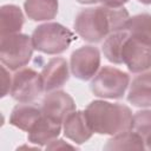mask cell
Instances as JSON below:
<instances>
[{
    "mask_svg": "<svg viewBox=\"0 0 151 151\" xmlns=\"http://www.w3.org/2000/svg\"><path fill=\"white\" fill-rule=\"evenodd\" d=\"M41 116V107L32 104H19L13 109L9 117V123L20 130L28 132Z\"/></svg>",
    "mask_w": 151,
    "mask_h": 151,
    "instance_id": "14",
    "label": "cell"
},
{
    "mask_svg": "<svg viewBox=\"0 0 151 151\" xmlns=\"http://www.w3.org/2000/svg\"><path fill=\"white\" fill-rule=\"evenodd\" d=\"M31 38L33 47L46 54H59L65 52L76 39L73 32L58 22L39 25L33 31Z\"/></svg>",
    "mask_w": 151,
    "mask_h": 151,
    "instance_id": "4",
    "label": "cell"
},
{
    "mask_svg": "<svg viewBox=\"0 0 151 151\" xmlns=\"http://www.w3.org/2000/svg\"><path fill=\"white\" fill-rule=\"evenodd\" d=\"M145 140L142 136H139L134 131H125L119 134L113 136V138L109 139L105 150H143L145 147Z\"/></svg>",
    "mask_w": 151,
    "mask_h": 151,
    "instance_id": "17",
    "label": "cell"
},
{
    "mask_svg": "<svg viewBox=\"0 0 151 151\" xmlns=\"http://www.w3.org/2000/svg\"><path fill=\"white\" fill-rule=\"evenodd\" d=\"M127 100L138 107L151 106V72L142 73L132 80Z\"/></svg>",
    "mask_w": 151,
    "mask_h": 151,
    "instance_id": "13",
    "label": "cell"
},
{
    "mask_svg": "<svg viewBox=\"0 0 151 151\" xmlns=\"http://www.w3.org/2000/svg\"><path fill=\"white\" fill-rule=\"evenodd\" d=\"M100 66V53L97 47L81 46L71 55L72 74L81 80L91 79Z\"/></svg>",
    "mask_w": 151,
    "mask_h": 151,
    "instance_id": "8",
    "label": "cell"
},
{
    "mask_svg": "<svg viewBox=\"0 0 151 151\" xmlns=\"http://www.w3.org/2000/svg\"><path fill=\"white\" fill-rule=\"evenodd\" d=\"M130 83L126 72L111 66H104L93 78L91 91L94 96L109 99L122 98Z\"/></svg>",
    "mask_w": 151,
    "mask_h": 151,
    "instance_id": "6",
    "label": "cell"
},
{
    "mask_svg": "<svg viewBox=\"0 0 151 151\" xmlns=\"http://www.w3.org/2000/svg\"><path fill=\"white\" fill-rule=\"evenodd\" d=\"M61 130V123L42 114L28 131V142L35 145H45L54 140Z\"/></svg>",
    "mask_w": 151,
    "mask_h": 151,
    "instance_id": "12",
    "label": "cell"
},
{
    "mask_svg": "<svg viewBox=\"0 0 151 151\" xmlns=\"http://www.w3.org/2000/svg\"><path fill=\"white\" fill-rule=\"evenodd\" d=\"M139 2H142V4H145V5H150L151 4V0H138Z\"/></svg>",
    "mask_w": 151,
    "mask_h": 151,
    "instance_id": "25",
    "label": "cell"
},
{
    "mask_svg": "<svg viewBox=\"0 0 151 151\" xmlns=\"http://www.w3.org/2000/svg\"><path fill=\"white\" fill-rule=\"evenodd\" d=\"M84 112L91 130L96 133L116 136L131 130L132 112L126 105L93 100Z\"/></svg>",
    "mask_w": 151,
    "mask_h": 151,
    "instance_id": "2",
    "label": "cell"
},
{
    "mask_svg": "<svg viewBox=\"0 0 151 151\" xmlns=\"http://www.w3.org/2000/svg\"><path fill=\"white\" fill-rule=\"evenodd\" d=\"M77 1L80 4H94V2H98L99 0H77Z\"/></svg>",
    "mask_w": 151,
    "mask_h": 151,
    "instance_id": "24",
    "label": "cell"
},
{
    "mask_svg": "<svg viewBox=\"0 0 151 151\" xmlns=\"http://www.w3.org/2000/svg\"><path fill=\"white\" fill-rule=\"evenodd\" d=\"M32 38L21 33L0 35V60L2 65L15 71L31 60L33 53Z\"/></svg>",
    "mask_w": 151,
    "mask_h": 151,
    "instance_id": "5",
    "label": "cell"
},
{
    "mask_svg": "<svg viewBox=\"0 0 151 151\" xmlns=\"http://www.w3.org/2000/svg\"><path fill=\"white\" fill-rule=\"evenodd\" d=\"M131 130L145 138L151 133V110L138 111L132 116Z\"/></svg>",
    "mask_w": 151,
    "mask_h": 151,
    "instance_id": "19",
    "label": "cell"
},
{
    "mask_svg": "<svg viewBox=\"0 0 151 151\" xmlns=\"http://www.w3.org/2000/svg\"><path fill=\"white\" fill-rule=\"evenodd\" d=\"M145 147L151 150V133L145 138Z\"/></svg>",
    "mask_w": 151,
    "mask_h": 151,
    "instance_id": "23",
    "label": "cell"
},
{
    "mask_svg": "<svg viewBox=\"0 0 151 151\" xmlns=\"http://www.w3.org/2000/svg\"><path fill=\"white\" fill-rule=\"evenodd\" d=\"M1 72H2V91H1V97H5L8 92H11L12 87V81L9 78V74L7 70L5 68V65L1 66Z\"/></svg>",
    "mask_w": 151,
    "mask_h": 151,
    "instance_id": "20",
    "label": "cell"
},
{
    "mask_svg": "<svg viewBox=\"0 0 151 151\" xmlns=\"http://www.w3.org/2000/svg\"><path fill=\"white\" fill-rule=\"evenodd\" d=\"M44 91L51 92L61 87L68 80V65L64 58H52L44 66L41 73Z\"/></svg>",
    "mask_w": 151,
    "mask_h": 151,
    "instance_id": "10",
    "label": "cell"
},
{
    "mask_svg": "<svg viewBox=\"0 0 151 151\" xmlns=\"http://www.w3.org/2000/svg\"><path fill=\"white\" fill-rule=\"evenodd\" d=\"M76 110V104L73 98L64 91H54L48 93L41 105L42 114L59 122L64 123L65 118Z\"/></svg>",
    "mask_w": 151,
    "mask_h": 151,
    "instance_id": "9",
    "label": "cell"
},
{
    "mask_svg": "<svg viewBox=\"0 0 151 151\" xmlns=\"http://www.w3.org/2000/svg\"><path fill=\"white\" fill-rule=\"evenodd\" d=\"M124 7L99 6L81 9L74 19L76 33L86 41L98 42L111 33L120 29L129 19Z\"/></svg>",
    "mask_w": 151,
    "mask_h": 151,
    "instance_id": "1",
    "label": "cell"
},
{
    "mask_svg": "<svg viewBox=\"0 0 151 151\" xmlns=\"http://www.w3.org/2000/svg\"><path fill=\"white\" fill-rule=\"evenodd\" d=\"M84 111H73L64 120V134L76 144H83L92 137Z\"/></svg>",
    "mask_w": 151,
    "mask_h": 151,
    "instance_id": "11",
    "label": "cell"
},
{
    "mask_svg": "<svg viewBox=\"0 0 151 151\" xmlns=\"http://www.w3.org/2000/svg\"><path fill=\"white\" fill-rule=\"evenodd\" d=\"M76 149L73 145H70V144H67V143H65L64 140H61V139H54V140H52L51 143H48L47 144V146H46V149H48V150H58V149Z\"/></svg>",
    "mask_w": 151,
    "mask_h": 151,
    "instance_id": "21",
    "label": "cell"
},
{
    "mask_svg": "<svg viewBox=\"0 0 151 151\" xmlns=\"http://www.w3.org/2000/svg\"><path fill=\"white\" fill-rule=\"evenodd\" d=\"M122 28L126 29L131 34L142 35L151 39V14L143 13L129 18Z\"/></svg>",
    "mask_w": 151,
    "mask_h": 151,
    "instance_id": "18",
    "label": "cell"
},
{
    "mask_svg": "<svg viewBox=\"0 0 151 151\" xmlns=\"http://www.w3.org/2000/svg\"><path fill=\"white\" fill-rule=\"evenodd\" d=\"M24 7L27 17L34 21L51 20L58 13V0H26Z\"/></svg>",
    "mask_w": 151,
    "mask_h": 151,
    "instance_id": "15",
    "label": "cell"
},
{
    "mask_svg": "<svg viewBox=\"0 0 151 151\" xmlns=\"http://www.w3.org/2000/svg\"><path fill=\"white\" fill-rule=\"evenodd\" d=\"M123 31L119 47V61L125 64L132 73H139L151 67V39Z\"/></svg>",
    "mask_w": 151,
    "mask_h": 151,
    "instance_id": "3",
    "label": "cell"
},
{
    "mask_svg": "<svg viewBox=\"0 0 151 151\" xmlns=\"http://www.w3.org/2000/svg\"><path fill=\"white\" fill-rule=\"evenodd\" d=\"M24 25L21 9L15 5H4L0 8V35L18 33Z\"/></svg>",
    "mask_w": 151,
    "mask_h": 151,
    "instance_id": "16",
    "label": "cell"
},
{
    "mask_svg": "<svg viewBox=\"0 0 151 151\" xmlns=\"http://www.w3.org/2000/svg\"><path fill=\"white\" fill-rule=\"evenodd\" d=\"M44 91L41 76L32 68L19 70L12 80L11 96L20 103H31Z\"/></svg>",
    "mask_w": 151,
    "mask_h": 151,
    "instance_id": "7",
    "label": "cell"
},
{
    "mask_svg": "<svg viewBox=\"0 0 151 151\" xmlns=\"http://www.w3.org/2000/svg\"><path fill=\"white\" fill-rule=\"evenodd\" d=\"M99 1L109 7H123V5L126 4L129 0H99Z\"/></svg>",
    "mask_w": 151,
    "mask_h": 151,
    "instance_id": "22",
    "label": "cell"
}]
</instances>
